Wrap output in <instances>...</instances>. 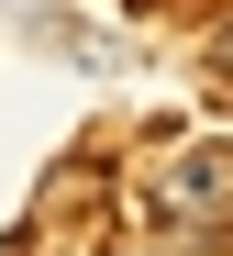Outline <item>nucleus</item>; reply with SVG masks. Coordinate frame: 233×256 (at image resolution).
<instances>
[{
    "mask_svg": "<svg viewBox=\"0 0 233 256\" xmlns=\"http://www.w3.org/2000/svg\"><path fill=\"white\" fill-rule=\"evenodd\" d=\"M156 212H178V223H222L233 212V145H189L178 167H156Z\"/></svg>",
    "mask_w": 233,
    "mask_h": 256,
    "instance_id": "f257e3e1",
    "label": "nucleus"
},
{
    "mask_svg": "<svg viewBox=\"0 0 233 256\" xmlns=\"http://www.w3.org/2000/svg\"><path fill=\"white\" fill-rule=\"evenodd\" d=\"M211 67H222V90H233V22H222V34H211Z\"/></svg>",
    "mask_w": 233,
    "mask_h": 256,
    "instance_id": "f03ea898",
    "label": "nucleus"
}]
</instances>
